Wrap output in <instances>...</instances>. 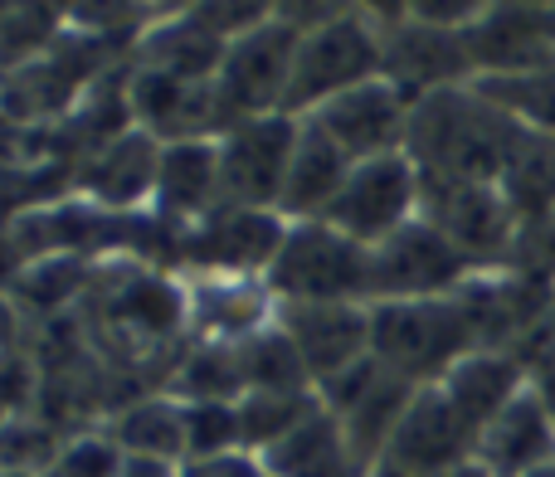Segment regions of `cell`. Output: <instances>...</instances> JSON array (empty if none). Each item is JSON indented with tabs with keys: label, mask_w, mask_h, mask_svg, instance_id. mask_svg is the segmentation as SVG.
Returning a JSON list of instances; mask_svg holds the SVG:
<instances>
[{
	"label": "cell",
	"mask_w": 555,
	"mask_h": 477,
	"mask_svg": "<svg viewBox=\"0 0 555 477\" xmlns=\"http://www.w3.org/2000/svg\"><path fill=\"white\" fill-rule=\"evenodd\" d=\"M517 137H521L517 117H507L473 83H463V88H443V93L420 98L410 107L404 152L420 166V176H439V181H498Z\"/></svg>",
	"instance_id": "obj_1"
},
{
	"label": "cell",
	"mask_w": 555,
	"mask_h": 477,
	"mask_svg": "<svg viewBox=\"0 0 555 477\" xmlns=\"http://www.w3.org/2000/svg\"><path fill=\"white\" fill-rule=\"evenodd\" d=\"M468 351H478L459 293L371 302V356L414 385H439Z\"/></svg>",
	"instance_id": "obj_2"
},
{
	"label": "cell",
	"mask_w": 555,
	"mask_h": 477,
	"mask_svg": "<svg viewBox=\"0 0 555 477\" xmlns=\"http://www.w3.org/2000/svg\"><path fill=\"white\" fill-rule=\"evenodd\" d=\"M385 78V29L365 20L361 10L341 20L307 29L293 59V83H287L283 113L287 117H312L332 98L351 93V88Z\"/></svg>",
	"instance_id": "obj_3"
},
{
	"label": "cell",
	"mask_w": 555,
	"mask_h": 477,
	"mask_svg": "<svg viewBox=\"0 0 555 477\" xmlns=\"http://www.w3.org/2000/svg\"><path fill=\"white\" fill-rule=\"evenodd\" d=\"M371 268L375 248L356 244L326 220H302L287 230L263 283L278 302H365Z\"/></svg>",
	"instance_id": "obj_4"
},
{
	"label": "cell",
	"mask_w": 555,
	"mask_h": 477,
	"mask_svg": "<svg viewBox=\"0 0 555 477\" xmlns=\"http://www.w3.org/2000/svg\"><path fill=\"white\" fill-rule=\"evenodd\" d=\"M420 215L443 230L473 268H498L512 258L521 238V224L512 215L507 195L498 181H439V176H420Z\"/></svg>",
	"instance_id": "obj_5"
},
{
	"label": "cell",
	"mask_w": 555,
	"mask_h": 477,
	"mask_svg": "<svg viewBox=\"0 0 555 477\" xmlns=\"http://www.w3.org/2000/svg\"><path fill=\"white\" fill-rule=\"evenodd\" d=\"M414 215H420V166L410 162V152H390L351 166L336 205L326 210V224L375 248L395 230H404Z\"/></svg>",
	"instance_id": "obj_6"
},
{
	"label": "cell",
	"mask_w": 555,
	"mask_h": 477,
	"mask_svg": "<svg viewBox=\"0 0 555 477\" xmlns=\"http://www.w3.org/2000/svg\"><path fill=\"white\" fill-rule=\"evenodd\" d=\"M478 273L443 230H434L424 215H414L404 230H395L385 244H375L371 268V302L390 297H449Z\"/></svg>",
	"instance_id": "obj_7"
},
{
	"label": "cell",
	"mask_w": 555,
	"mask_h": 477,
	"mask_svg": "<svg viewBox=\"0 0 555 477\" xmlns=\"http://www.w3.org/2000/svg\"><path fill=\"white\" fill-rule=\"evenodd\" d=\"M297 44H302V29L283 25V20H269L263 29H254V35L234 39V44L224 49V64H220V74H215V88H220V103H224V123L240 127V123H249V117L283 113Z\"/></svg>",
	"instance_id": "obj_8"
},
{
	"label": "cell",
	"mask_w": 555,
	"mask_h": 477,
	"mask_svg": "<svg viewBox=\"0 0 555 477\" xmlns=\"http://www.w3.org/2000/svg\"><path fill=\"white\" fill-rule=\"evenodd\" d=\"M297 132H302V117H287V113L249 117V123L230 127L220 137L224 205L278 210L287 166H293V152H297Z\"/></svg>",
	"instance_id": "obj_9"
},
{
	"label": "cell",
	"mask_w": 555,
	"mask_h": 477,
	"mask_svg": "<svg viewBox=\"0 0 555 477\" xmlns=\"http://www.w3.org/2000/svg\"><path fill=\"white\" fill-rule=\"evenodd\" d=\"M473 459H478V434L468 429V420L453 410L439 385H420V395L410 400V410H404L400 429H395L390 449H385L375 473L429 477V473H449Z\"/></svg>",
	"instance_id": "obj_10"
},
{
	"label": "cell",
	"mask_w": 555,
	"mask_h": 477,
	"mask_svg": "<svg viewBox=\"0 0 555 477\" xmlns=\"http://www.w3.org/2000/svg\"><path fill=\"white\" fill-rule=\"evenodd\" d=\"M273 322L293 336L312 385L371 356V302H278Z\"/></svg>",
	"instance_id": "obj_11"
},
{
	"label": "cell",
	"mask_w": 555,
	"mask_h": 477,
	"mask_svg": "<svg viewBox=\"0 0 555 477\" xmlns=\"http://www.w3.org/2000/svg\"><path fill=\"white\" fill-rule=\"evenodd\" d=\"M385 78L400 88L410 103L443 88L473 83V59L463 29L424 25V20H400L385 25Z\"/></svg>",
	"instance_id": "obj_12"
},
{
	"label": "cell",
	"mask_w": 555,
	"mask_h": 477,
	"mask_svg": "<svg viewBox=\"0 0 555 477\" xmlns=\"http://www.w3.org/2000/svg\"><path fill=\"white\" fill-rule=\"evenodd\" d=\"M410 98L390 83V78H371V83L351 88V93L332 98L326 107H317L312 123L341 146L351 162H371V156L404 152L410 137Z\"/></svg>",
	"instance_id": "obj_13"
},
{
	"label": "cell",
	"mask_w": 555,
	"mask_h": 477,
	"mask_svg": "<svg viewBox=\"0 0 555 477\" xmlns=\"http://www.w3.org/2000/svg\"><path fill=\"white\" fill-rule=\"evenodd\" d=\"M293 224L278 210H244V205H220L215 215H205L191 234L181 238V254L201 268H220L224 278L263 268L269 273L278 248Z\"/></svg>",
	"instance_id": "obj_14"
},
{
	"label": "cell",
	"mask_w": 555,
	"mask_h": 477,
	"mask_svg": "<svg viewBox=\"0 0 555 477\" xmlns=\"http://www.w3.org/2000/svg\"><path fill=\"white\" fill-rule=\"evenodd\" d=\"M473 59V78H507L527 74L555 59L546 10H521V5H492L482 20L463 29Z\"/></svg>",
	"instance_id": "obj_15"
},
{
	"label": "cell",
	"mask_w": 555,
	"mask_h": 477,
	"mask_svg": "<svg viewBox=\"0 0 555 477\" xmlns=\"http://www.w3.org/2000/svg\"><path fill=\"white\" fill-rule=\"evenodd\" d=\"M478 463L492 477H527V473L555 463V424L531 385L482 429Z\"/></svg>",
	"instance_id": "obj_16"
},
{
	"label": "cell",
	"mask_w": 555,
	"mask_h": 477,
	"mask_svg": "<svg viewBox=\"0 0 555 477\" xmlns=\"http://www.w3.org/2000/svg\"><path fill=\"white\" fill-rule=\"evenodd\" d=\"M351 156L312 123L302 117V132H297V152L293 166H287V181H283V201H278V215L283 220H326V210L336 205L341 195L346 176H351Z\"/></svg>",
	"instance_id": "obj_17"
},
{
	"label": "cell",
	"mask_w": 555,
	"mask_h": 477,
	"mask_svg": "<svg viewBox=\"0 0 555 477\" xmlns=\"http://www.w3.org/2000/svg\"><path fill=\"white\" fill-rule=\"evenodd\" d=\"M156 166H162V142L142 127L103 142L98 152H88V162L78 166V181L107 210H127V205L146 201L156 191Z\"/></svg>",
	"instance_id": "obj_18"
},
{
	"label": "cell",
	"mask_w": 555,
	"mask_h": 477,
	"mask_svg": "<svg viewBox=\"0 0 555 477\" xmlns=\"http://www.w3.org/2000/svg\"><path fill=\"white\" fill-rule=\"evenodd\" d=\"M531 385V371L512 351H468L449 375L439 381V390L449 395V404L468 420V429L482 439L492 420L517 400Z\"/></svg>",
	"instance_id": "obj_19"
},
{
	"label": "cell",
	"mask_w": 555,
	"mask_h": 477,
	"mask_svg": "<svg viewBox=\"0 0 555 477\" xmlns=\"http://www.w3.org/2000/svg\"><path fill=\"white\" fill-rule=\"evenodd\" d=\"M156 201L166 215L205 220L220 210L224 181H220V137L205 142H162V166H156Z\"/></svg>",
	"instance_id": "obj_20"
},
{
	"label": "cell",
	"mask_w": 555,
	"mask_h": 477,
	"mask_svg": "<svg viewBox=\"0 0 555 477\" xmlns=\"http://www.w3.org/2000/svg\"><path fill=\"white\" fill-rule=\"evenodd\" d=\"M107 322L122 326L137 341H171L191 322V293L162 273H127L107 293Z\"/></svg>",
	"instance_id": "obj_21"
},
{
	"label": "cell",
	"mask_w": 555,
	"mask_h": 477,
	"mask_svg": "<svg viewBox=\"0 0 555 477\" xmlns=\"http://www.w3.org/2000/svg\"><path fill=\"white\" fill-rule=\"evenodd\" d=\"M224 39H215L191 15H162L137 35V64L156 74L185 78V83H210L224 64Z\"/></svg>",
	"instance_id": "obj_22"
},
{
	"label": "cell",
	"mask_w": 555,
	"mask_h": 477,
	"mask_svg": "<svg viewBox=\"0 0 555 477\" xmlns=\"http://www.w3.org/2000/svg\"><path fill=\"white\" fill-rule=\"evenodd\" d=\"M259 459L273 477H371V468H365V463L356 459V449L346 443L341 420L326 410L312 414L293 439H283L278 449L259 453Z\"/></svg>",
	"instance_id": "obj_23"
},
{
	"label": "cell",
	"mask_w": 555,
	"mask_h": 477,
	"mask_svg": "<svg viewBox=\"0 0 555 477\" xmlns=\"http://www.w3.org/2000/svg\"><path fill=\"white\" fill-rule=\"evenodd\" d=\"M498 191L507 195L521 230L555 220V137L521 127L517 146L507 152V166L498 176Z\"/></svg>",
	"instance_id": "obj_24"
},
{
	"label": "cell",
	"mask_w": 555,
	"mask_h": 477,
	"mask_svg": "<svg viewBox=\"0 0 555 477\" xmlns=\"http://www.w3.org/2000/svg\"><path fill=\"white\" fill-rule=\"evenodd\" d=\"M273 317L269 283H244V278H210L191 293V322L205 332V341H244L263 332Z\"/></svg>",
	"instance_id": "obj_25"
},
{
	"label": "cell",
	"mask_w": 555,
	"mask_h": 477,
	"mask_svg": "<svg viewBox=\"0 0 555 477\" xmlns=\"http://www.w3.org/2000/svg\"><path fill=\"white\" fill-rule=\"evenodd\" d=\"M113 443L137 459L185 463V404L176 395H146L132 400L113 420Z\"/></svg>",
	"instance_id": "obj_26"
},
{
	"label": "cell",
	"mask_w": 555,
	"mask_h": 477,
	"mask_svg": "<svg viewBox=\"0 0 555 477\" xmlns=\"http://www.w3.org/2000/svg\"><path fill=\"white\" fill-rule=\"evenodd\" d=\"M312 414H322L317 390H249L240 400V434L244 453H269L283 439H293Z\"/></svg>",
	"instance_id": "obj_27"
},
{
	"label": "cell",
	"mask_w": 555,
	"mask_h": 477,
	"mask_svg": "<svg viewBox=\"0 0 555 477\" xmlns=\"http://www.w3.org/2000/svg\"><path fill=\"white\" fill-rule=\"evenodd\" d=\"M176 400L185 404H240L249 395L234 341H205L176 365Z\"/></svg>",
	"instance_id": "obj_28"
},
{
	"label": "cell",
	"mask_w": 555,
	"mask_h": 477,
	"mask_svg": "<svg viewBox=\"0 0 555 477\" xmlns=\"http://www.w3.org/2000/svg\"><path fill=\"white\" fill-rule=\"evenodd\" d=\"M234 351H240L244 385H249V390H317L312 371H307V361L293 346V336L278 322L244 336V341H234Z\"/></svg>",
	"instance_id": "obj_29"
},
{
	"label": "cell",
	"mask_w": 555,
	"mask_h": 477,
	"mask_svg": "<svg viewBox=\"0 0 555 477\" xmlns=\"http://www.w3.org/2000/svg\"><path fill=\"white\" fill-rule=\"evenodd\" d=\"M488 103H498L507 117H517L531 132H551L555 137V59L527 74H507V78H473Z\"/></svg>",
	"instance_id": "obj_30"
},
{
	"label": "cell",
	"mask_w": 555,
	"mask_h": 477,
	"mask_svg": "<svg viewBox=\"0 0 555 477\" xmlns=\"http://www.w3.org/2000/svg\"><path fill=\"white\" fill-rule=\"evenodd\" d=\"M64 453V439L54 434V424L39 414H5L0 420V473H35L49 477V468Z\"/></svg>",
	"instance_id": "obj_31"
},
{
	"label": "cell",
	"mask_w": 555,
	"mask_h": 477,
	"mask_svg": "<svg viewBox=\"0 0 555 477\" xmlns=\"http://www.w3.org/2000/svg\"><path fill=\"white\" fill-rule=\"evenodd\" d=\"M88 287V258L83 254H49L35 258L29 268H20V293L29 307H64L68 297H78Z\"/></svg>",
	"instance_id": "obj_32"
},
{
	"label": "cell",
	"mask_w": 555,
	"mask_h": 477,
	"mask_svg": "<svg viewBox=\"0 0 555 477\" xmlns=\"http://www.w3.org/2000/svg\"><path fill=\"white\" fill-rule=\"evenodd\" d=\"M240 449H244L240 404H185V463L224 459V453Z\"/></svg>",
	"instance_id": "obj_33"
},
{
	"label": "cell",
	"mask_w": 555,
	"mask_h": 477,
	"mask_svg": "<svg viewBox=\"0 0 555 477\" xmlns=\"http://www.w3.org/2000/svg\"><path fill=\"white\" fill-rule=\"evenodd\" d=\"M59 25H68L83 39H107V35H132L152 10H142L137 0H54Z\"/></svg>",
	"instance_id": "obj_34"
},
{
	"label": "cell",
	"mask_w": 555,
	"mask_h": 477,
	"mask_svg": "<svg viewBox=\"0 0 555 477\" xmlns=\"http://www.w3.org/2000/svg\"><path fill=\"white\" fill-rule=\"evenodd\" d=\"M185 15L210 29L215 39L234 44V39L254 35V29H263L269 20H278V5L273 0H195Z\"/></svg>",
	"instance_id": "obj_35"
},
{
	"label": "cell",
	"mask_w": 555,
	"mask_h": 477,
	"mask_svg": "<svg viewBox=\"0 0 555 477\" xmlns=\"http://www.w3.org/2000/svg\"><path fill=\"white\" fill-rule=\"evenodd\" d=\"M127 453L113 443V434H83V439H68L59 463L49 468V477H117L122 473Z\"/></svg>",
	"instance_id": "obj_36"
},
{
	"label": "cell",
	"mask_w": 555,
	"mask_h": 477,
	"mask_svg": "<svg viewBox=\"0 0 555 477\" xmlns=\"http://www.w3.org/2000/svg\"><path fill=\"white\" fill-rule=\"evenodd\" d=\"M498 0H404V20H424V25L443 29H468L473 20H482Z\"/></svg>",
	"instance_id": "obj_37"
},
{
	"label": "cell",
	"mask_w": 555,
	"mask_h": 477,
	"mask_svg": "<svg viewBox=\"0 0 555 477\" xmlns=\"http://www.w3.org/2000/svg\"><path fill=\"white\" fill-rule=\"evenodd\" d=\"M273 5H278V20H283V25H293L307 35V29L326 25V20L351 15L356 0H273Z\"/></svg>",
	"instance_id": "obj_38"
},
{
	"label": "cell",
	"mask_w": 555,
	"mask_h": 477,
	"mask_svg": "<svg viewBox=\"0 0 555 477\" xmlns=\"http://www.w3.org/2000/svg\"><path fill=\"white\" fill-rule=\"evenodd\" d=\"M181 477H273L263 468L259 453H224V459H201V463H181Z\"/></svg>",
	"instance_id": "obj_39"
},
{
	"label": "cell",
	"mask_w": 555,
	"mask_h": 477,
	"mask_svg": "<svg viewBox=\"0 0 555 477\" xmlns=\"http://www.w3.org/2000/svg\"><path fill=\"white\" fill-rule=\"evenodd\" d=\"M117 477H181V463L137 459V453H127V459H122V473H117Z\"/></svg>",
	"instance_id": "obj_40"
},
{
	"label": "cell",
	"mask_w": 555,
	"mask_h": 477,
	"mask_svg": "<svg viewBox=\"0 0 555 477\" xmlns=\"http://www.w3.org/2000/svg\"><path fill=\"white\" fill-rule=\"evenodd\" d=\"M375 477H395V473H375ZM429 477H492V473L482 468L478 459H473V463H459V468H449V473H429Z\"/></svg>",
	"instance_id": "obj_41"
},
{
	"label": "cell",
	"mask_w": 555,
	"mask_h": 477,
	"mask_svg": "<svg viewBox=\"0 0 555 477\" xmlns=\"http://www.w3.org/2000/svg\"><path fill=\"white\" fill-rule=\"evenodd\" d=\"M10 336H15V312H10V302L0 297V351H5Z\"/></svg>",
	"instance_id": "obj_42"
},
{
	"label": "cell",
	"mask_w": 555,
	"mask_h": 477,
	"mask_svg": "<svg viewBox=\"0 0 555 477\" xmlns=\"http://www.w3.org/2000/svg\"><path fill=\"white\" fill-rule=\"evenodd\" d=\"M498 5H521V10H555V0H498Z\"/></svg>",
	"instance_id": "obj_43"
},
{
	"label": "cell",
	"mask_w": 555,
	"mask_h": 477,
	"mask_svg": "<svg viewBox=\"0 0 555 477\" xmlns=\"http://www.w3.org/2000/svg\"><path fill=\"white\" fill-rule=\"evenodd\" d=\"M195 0H162V15H185Z\"/></svg>",
	"instance_id": "obj_44"
},
{
	"label": "cell",
	"mask_w": 555,
	"mask_h": 477,
	"mask_svg": "<svg viewBox=\"0 0 555 477\" xmlns=\"http://www.w3.org/2000/svg\"><path fill=\"white\" fill-rule=\"evenodd\" d=\"M142 10H152V15H162V0H137Z\"/></svg>",
	"instance_id": "obj_45"
},
{
	"label": "cell",
	"mask_w": 555,
	"mask_h": 477,
	"mask_svg": "<svg viewBox=\"0 0 555 477\" xmlns=\"http://www.w3.org/2000/svg\"><path fill=\"white\" fill-rule=\"evenodd\" d=\"M546 326H551V341H555V293H551V312H546Z\"/></svg>",
	"instance_id": "obj_46"
},
{
	"label": "cell",
	"mask_w": 555,
	"mask_h": 477,
	"mask_svg": "<svg viewBox=\"0 0 555 477\" xmlns=\"http://www.w3.org/2000/svg\"><path fill=\"white\" fill-rule=\"evenodd\" d=\"M527 477H555V463H546V468H537V473H527Z\"/></svg>",
	"instance_id": "obj_47"
},
{
	"label": "cell",
	"mask_w": 555,
	"mask_h": 477,
	"mask_svg": "<svg viewBox=\"0 0 555 477\" xmlns=\"http://www.w3.org/2000/svg\"><path fill=\"white\" fill-rule=\"evenodd\" d=\"M546 25H551V44H555V10H546Z\"/></svg>",
	"instance_id": "obj_48"
},
{
	"label": "cell",
	"mask_w": 555,
	"mask_h": 477,
	"mask_svg": "<svg viewBox=\"0 0 555 477\" xmlns=\"http://www.w3.org/2000/svg\"><path fill=\"white\" fill-rule=\"evenodd\" d=\"M0 477H35V473H0Z\"/></svg>",
	"instance_id": "obj_49"
}]
</instances>
